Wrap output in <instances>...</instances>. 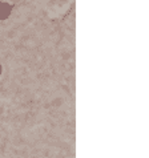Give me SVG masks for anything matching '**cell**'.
Listing matches in <instances>:
<instances>
[{"instance_id": "1", "label": "cell", "mask_w": 149, "mask_h": 158, "mask_svg": "<svg viewBox=\"0 0 149 158\" xmlns=\"http://www.w3.org/2000/svg\"><path fill=\"white\" fill-rule=\"evenodd\" d=\"M15 8V3H11L8 0H0V21L6 20L12 14Z\"/></svg>"}, {"instance_id": "2", "label": "cell", "mask_w": 149, "mask_h": 158, "mask_svg": "<svg viewBox=\"0 0 149 158\" xmlns=\"http://www.w3.org/2000/svg\"><path fill=\"white\" fill-rule=\"evenodd\" d=\"M2 71H3V68H2V65H0V74H2Z\"/></svg>"}]
</instances>
